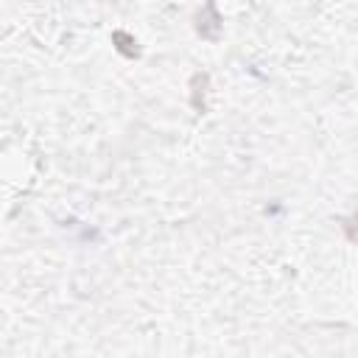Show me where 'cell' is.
<instances>
[{
    "label": "cell",
    "mask_w": 358,
    "mask_h": 358,
    "mask_svg": "<svg viewBox=\"0 0 358 358\" xmlns=\"http://www.w3.org/2000/svg\"><path fill=\"white\" fill-rule=\"evenodd\" d=\"M199 34L201 36H207V39H215L218 36V31H221V20H218V14H215V6H204V11L199 14Z\"/></svg>",
    "instance_id": "1"
},
{
    "label": "cell",
    "mask_w": 358,
    "mask_h": 358,
    "mask_svg": "<svg viewBox=\"0 0 358 358\" xmlns=\"http://www.w3.org/2000/svg\"><path fill=\"white\" fill-rule=\"evenodd\" d=\"M193 92H190V101H193V109L196 112H204V95H207V76L204 73H196L193 81H190Z\"/></svg>",
    "instance_id": "2"
},
{
    "label": "cell",
    "mask_w": 358,
    "mask_h": 358,
    "mask_svg": "<svg viewBox=\"0 0 358 358\" xmlns=\"http://www.w3.org/2000/svg\"><path fill=\"white\" fill-rule=\"evenodd\" d=\"M112 39H115V42H123V45H117V50H120V53H126V56H137V48H131V45H137V42H134V39H131L129 34L117 31V34H115Z\"/></svg>",
    "instance_id": "3"
}]
</instances>
